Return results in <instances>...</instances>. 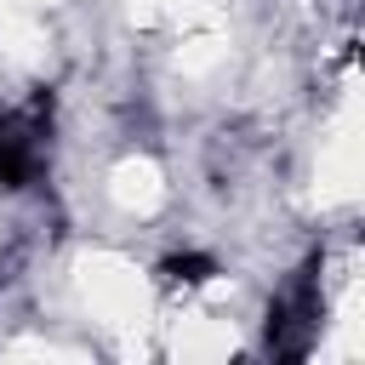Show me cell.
<instances>
[{
	"label": "cell",
	"mask_w": 365,
	"mask_h": 365,
	"mask_svg": "<svg viewBox=\"0 0 365 365\" xmlns=\"http://www.w3.org/2000/svg\"><path fill=\"white\" fill-rule=\"evenodd\" d=\"M57 120V91L34 86L23 108H0V188H34L46 171V143Z\"/></svg>",
	"instance_id": "1"
},
{
	"label": "cell",
	"mask_w": 365,
	"mask_h": 365,
	"mask_svg": "<svg viewBox=\"0 0 365 365\" xmlns=\"http://www.w3.org/2000/svg\"><path fill=\"white\" fill-rule=\"evenodd\" d=\"M319 251H308V262L291 274V285L268 302V319H262V342L274 359H308L314 336H319V319H325V297H319Z\"/></svg>",
	"instance_id": "2"
},
{
	"label": "cell",
	"mask_w": 365,
	"mask_h": 365,
	"mask_svg": "<svg viewBox=\"0 0 365 365\" xmlns=\"http://www.w3.org/2000/svg\"><path fill=\"white\" fill-rule=\"evenodd\" d=\"M160 285L165 291H194V285H211L217 279V257L211 251H171V257H160Z\"/></svg>",
	"instance_id": "3"
}]
</instances>
